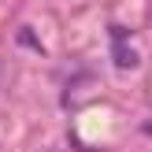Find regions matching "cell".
<instances>
[{"instance_id":"2","label":"cell","mask_w":152,"mask_h":152,"mask_svg":"<svg viewBox=\"0 0 152 152\" xmlns=\"http://www.w3.org/2000/svg\"><path fill=\"white\" fill-rule=\"evenodd\" d=\"M0 78H4V63H0Z\"/></svg>"},{"instance_id":"1","label":"cell","mask_w":152,"mask_h":152,"mask_svg":"<svg viewBox=\"0 0 152 152\" xmlns=\"http://www.w3.org/2000/svg\"><path fill=\"white\" fill-rule=\"evenodd\" d=\"M115 56H119V67H137V56H134L130 48H123V45H119V52H115Z\"/></svg>"},{"instance_id":"3","label":"cell","mask_w":152,"mask_h":152,"mask_svg":"<svg viewBox=\"0 0 152 152\" xmlns=\"http://www.w3.org/2000/svg\"><path fill=\"white\" fill-rule=\"evenodd\" d=\"M45 152H52V148H45Z\"/></svg>"}]
</instances>
